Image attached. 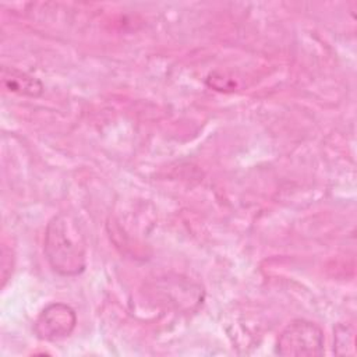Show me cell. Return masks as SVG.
<instances>
[{
	"mask_svg": "<svg viewBox=\"0 0 357 357\" xmlns=\"http://www.w3.org/2000/svg\"><path fill=\"white\" fill-rule=\"evenodd\" d=\"M43 252L50 268L63 276H77L86 265V244L77 220L68 213L53 216L45 231Z\"/></svg>",
	"mask_w": 357,
	"mask_h": 357,
	"instance_id": "cell-1",
	"label": "cell"
},
{
	"mask_svg": "<svg viewBox=\"0 0 357 357\" xmlns=\"http://www.w3.org/2000/svg\"><path fill=\"white\" fill-rule=\"evenodd\" d=\"M275 350L286 357H315L324 353L322 329L307 319H294L280 332Z\"/></svg>",
	"mask_w": 357,
	"mask_h": 357,
	"instance_id": "cell-2",
	"label": "cell"
},
{
	"mask_svg": "<svg viewBox=\"0 0 357 357\" xmlns=\"http://www.w3.org/2000/svg\"><path fill=\"white\" fill-rule=\"evenodd\" d=\"M77 325L75 311L64 303H53L38 315L33 331L42 340L57 342L68 337Z\"/></svg>",
	"mask_w": 357,
	"mask_h": 357,
	"instance_id": "cell-3",
	"label": "cell"
},
{
	"mask_svg": "<svg viewBox=\"0 0 357 357\" xmlns=\"http://www.w3.org/2000/svg\"><path fill=\"white\" fill-rule=\"evenodd\" d=\"M1 85L8 92L29 98H38L43 92V84L36 77L14 67H1Z\"/></svg>",
	"mask_w": 357,
	"mask_h": 357,
	"instance_id": "cell-4",
	"label": "cell"
},
{
	"mask_svg": "<svg viewBox=\"0 0 357 357\" xmlns=\"http://www.w3.org/2000/svg\"><path fill=\"white\" fill-rule=\"evenodd\" d=\"M333 351L336 354H353L354 353V333L347 325H337L335 329Z\"/></svg>",
	"mask_w": 357,
	"mask_h": 357,
	"instance_id": "cell-5",
	"label": "cell"
}]
</instances>
